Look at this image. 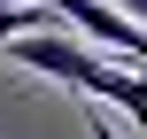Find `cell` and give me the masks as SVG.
<instances>
[{
  "label": "cell",
  "mask_w": 147,
  "mask_h": 139,
  "mask_svg": "<svg viewBox=\"0 0 147 139\" xmlns=\"http://www.w3.org/2000/svg\"><path fill=\"white\" fill-rule=\"evenodd\" d=\"M109 8H124V15H132V23L147 31V0H109Z\"/></svg>",
  "instance_id": "cell-1"
},
{
  "label": "cell",
  "mask_w": 147,
  "mask_h": 139,
  "mask_svg": "<svg viewBox=\"0 0 147 139\" xmlns=\"http://www.w3.org/2000/svg\"><path fill=\"white\" fill-rule=\"evenodd\" d=\"M93 139H124V132H116V124H101V116H93Z\"/></svg>",
  "instance_id": "cell-2"
}]
</instances>
